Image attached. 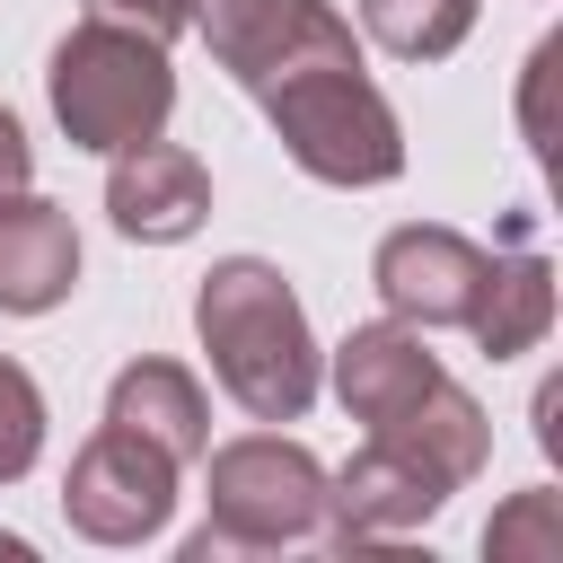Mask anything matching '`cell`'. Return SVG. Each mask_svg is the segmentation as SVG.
Returning a JSON list of instances; mask_svg holds the SVG:
<instances>
[{
    "instance_id": "cell-11",
    "label": "cell",
    "mask_w": 563,
    "mask_h": 563,
    "mask_svg": "<svg viewBox=\"0 0 563 563\" xmlns=\"http://www.w3.org/2000/svg\"><path fill=\"white\" fill-rule=\"evenodd\" d=\"M369 440L405 449V457H413V466H431L449 493H457V484H475V475H484V457H493V422H484V405H475L449 369H440L413 405H396L387 422H369Z\"/></svg>"
},
{
    "instance_id": "cell-1",
    "label": "cell",
    "mask_w": 563,
    "mask_h": 563,
    "mask_svg": "<svg viewBox=\"0 0 563 563\" xmlns=\"http://www.w3.org/2000/svg\"><path fill=\"white\" fill-rule=\"evenodd\" d=\"M194 334L211 352V378L255 413V422H299L317 405V334L282 264L264 255H220L194 290Z\"/></svg>"
},
{
    "instance_id": "cell-5",
    "label": "cell",
    "mask_w": 563,
    "mask_h": 563,
    "mask_svg": "<svg viewBox=\"0 0 563 563\" xmlns=\"http://www.w3.org/2000/svg\"><path fill=\"white\" fill-rule=\"evenodd\" d=\"M167 510H176V457L123 422H106L62 475V519L97 545H141L167 528Z\"/></svg>"
},
{
    "instance_id": "cell-14",
    "label": "cell",
    "mask_w": 563,
    "mask_h": 563,
    "mask_svg": "<svg viewBox=\"0 0 563 563\" xmlns=\"http://www.w3.org/2000/svg\"><path fill=\"white\" fill-rule=\"evenodd\" d=\"M545 325H554V273H545V255H528V246L493 255V264H484V290H475V308H466V334H475L493 361H510V352H537Z\"/></svg>"
},
{
    "instance_id": "cell-15",
    "label": "cell",
    "mask_w": 563,
    "mask_h": 563,
    "mask_svg": "<svg viewBox=\"0 0 563 563\" xmlns=\"http://www.w3.org/2000/svg\"><path fill=\"white\" fill-rule=\"evenodd\" d=\"M361 26H369V44H387L396 62H440V53L466 44L475 0H361Z\"/></svg>"
},
{
    "instance_id": "cell-7",
    "label": "cell",
    "mask_w": 563,
    "mask_h": 563,
    "mask_svg": "<svg viewBox=\"0 0 563 563\" xmlns=\"http://www.w3.org/2000/svg\"><path fill=\"white\" fill-rule=\"evenodd\" d=\"M484 246L475 238H457V229H440V220H413V229H387L378 238V264H369V282H378V299H387V317H405V325H466V308H475V290H484Z\"/></svg>"
},
{
    "instance_id": "cell-16",
    "label": "cell",
    "mask_w": 563,
    "mask_h": 563,
    "mask_svg": "<svg viewBox=\"0 0 563 563\" xmlns=\"http://www.w3.org/2000/svg\"><path fill=\"white\" fill-rule=\"evenodd\" d=\"M484 554L493 563H563V493H510L484 528Z\"/></svg>"
},
{
    "instance_id": "cell-19",
    "label": "cell",
    "mask_w": 563,
    "mask_h": 563,
    "mask_svg": "<svg viewBox=\"0 0 563 563\" xmlns=\"http://www.w3.org/2000/svg\"><path fill=\"white\" fill-rule=\"evenodd\" d=\"M202 0H88V18H114V26H141V35H185Z\"/></svg>"
},
{
    "instance_id": "cell-12",
    "label": "cell",
    "mask_w": 563,
    "mask_h": 563,
    "mask_svg": "<svg viewBox=\"0 0 563 563\" xmlns=\"http://www.w3.org/2000/svg\"><path fill=\"white\" fill-rule=\"evenodd\" d=\"M431 378H440V361H431L422 325H405V317L352 325V334L334 343V396H343V413H352V422H387V413H396V405H413Z\"/></svg>"
},
{
    "instance_id": "cell-20",
    "label": "cell",
    "mask_w": 563,
    "mask_h": 563,
    "mask_svg": "<svg viewBox=\"0 0 563 563\" xmlns=\"http://www.w3.org/2000/svg\"><path fill=\"white\" fill-rule=\"evenodd\" d=\"M26 167H35V150H26V132H18V114L0 106V194L26 185Z\"/></svg>"
},
{
    "instance_id": "cell-17",
    "label": "cell",
    "mask_w": 563,
    "mask_h": 563,
    "mask_svg": "<svg viewBox=\"0 0 563 563\" xmlns=\"http://www.w3.org/2000/svg\"><path fill=\"white\" fill-rule=\"evenodd\" d=\"M35 449H44V396H35V378L0 352V484H18V475L35 466Z\"/></svg>"
},
{
    "instance_id": "cell-3",
    "label": "cell",
    "mask_w": 563,
    "mask_h": 563,
    "mask_svg": "<svg viewBox=\"0 0 563 563\" xmlns=\"http://www.w3.org/2000/svg\"><path fill=\"white\" fill-rule=\"evenodd\" d=\"M44 88H53L62 132H70L79 150H106V158H114V150H132V141H150V132L167 123V106H176L167 44H158V35H141V26H114V18L70 26V35L53 44Z\"/></svg>"
},
{
    "instance_id": "cell-4",
    "label": "cell",
    "mask_w": 563,
    "mask_h": 563,
    "mask_svg": "<svg viewBox=\"0 0 563 563\" xmlns=\"http://www.w3.org/2000/svg\"><path fill=\"white\" fill-rule=\"evenodd\" d=\"M264 123L282 132V150L317 176V185H387L405 167V132H396V106L369 88L361 62H308L290 79H273L264 97Z\"/></svg>"
},
{
    "instance_id": "cell-10",
    "label": "cell",
    "mask_w": 563,
    "mask_h": 563,
    "mask_svg": "<svg viewBox=\"0 0 563 563\" xmlns=\"http://www.w3.org/2000/svg\"><path fill=\"white\" fill-rule=\"evenodd\" d=\"M79 290V229L62 202L9 185L0 194V308L9 317H44Z\"/></svg>"
},
{
    "instance_id": "cell-13",
    "label": "cell",
    "mask_w": 563,
    "mask_h": 563,
    "mask_svg": "<svg viewBox=\"0 0 563 563\" xmlns=\"http://www.w3.org/2000/svg\"><path fill=\"white\" fill-rule=\"evenodd\" d=\"M106 422L158 440L176 466H194L211 449V405H202V378L185 361H123L114 387H106Z\"/></svg>"
},
{
    "instance_id": "cell-8",
    "label": "cell",
    "mask_w": 563,
    "mask_h": 563,
    "mask_svg": "<svg viewBox=\"0 0 563 563\" xmlns=\"http://www.w3.org/2000/svg\"><path fill=\"white\" fill-rule=\"evenodd\" d=\"M440 501H449V484L431 466H413L405 449L369 440L343 475H325V537L334 545H396V537L431 528Z\"/></svg>"
},
{
    "instance_id": "cell-18",
    "label": "cell",
    "mask_w": 563,
    "mask_h": 563,
    "mask_svg": "<svg viewBox=\"0 0 563 563\" xmlns=\"http://www.w3.org/2000/svg\"><path fill=\"white\" fill-rule=\"evenodd\" d=\"M554 62H563V44L545 35V44L528 53V88H519V123H528V150H537V158H554V114H545V88H554Z\"/></svg>"
},
{
    "instance_id": "cell-2",
    "label": "cell",
    "mask_w": 563,
    "mask_h": 563,
    "mask_svg": "<svg viewBox=\"0 0 563 563\" xmlns=\"http://www.w3.org/2000/svg\"><path fill=\"white\" fill-rule=\"evenodd\" d=\"M202 501H211V519L185 537V563L282 554L299 537H325V466L282 431H246L229 449H202Z\"/></svg>"
},
{
    "instance_id": "cell-6",
    "label": "cell",
    "mask_w": 563,
    "mask_h": 563,
    "mask_svg": "<svg viewBox=\"0 0 563 563\" xmlns=\"http://www.w3.org/2000/svg\"><path fill=\"white\" fill-rule=\"evenodd\" d=\"M194 26L211 35V62H220L246 97H264L273 79H290V70H308V62H361L352 26H343L325 0H202Z\"/></svg>"
},
{
    "instance_id": "cell-9",
    "label": "cell",
    "mask_w": 563,
    "mask_h": 563,
    "mask_svg": "<svg viewBox=\"0 0 563 563\" xmlns=\"http://www.w3.org/2000/svg\"><path fill=\"white\" fill-rule=\"evenodd\" d=\"M106 211H114L123 238H141V246H176V238H194V229L211 220V176H202L194 150H176V141L150 132V141H132V150H114Z\"/></svg>"
}]
</instances>
